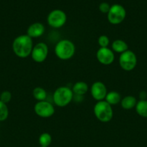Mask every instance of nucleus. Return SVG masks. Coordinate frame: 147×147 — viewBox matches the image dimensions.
Returning <instances> with one entry per match:
<instances>
[{"label":"nucleus","instance_id":"obj_1","mask_svg":"<svg viewBox=\"0 0 147 147\" xmlns=\"http://www.w3.org/2000/svg\"><path fill=\"white\" fill-rule=\"evenodd\" d=\"M33 48V41L27 34L16 37L12 42V50L20 58H26L31 55Z\"/></svg>","mask_w":147,"mask_h":147},{"label":"nucleus","instance_id":"obj_2","mask_svg":"<svg viewBox=\"0 0 147 147\" xmlns=\"http://www.w3.org/2000/svg\"><path fill=\"white\" fill-rule=\"evenodd\" d=\"M75 51L76 47L74 42L67 39H63L58 42L54 48L56 57L62 60H68L72 58Z\"/></svg>","mask_w":147,"mask_h":147},{"label":"nucleus","instance_id":"obj_3","mask_svg":"<svg viewBox=\"0 0 147 147\" xmlns=\"http://www.w3.org/2000/svg\"><path fill=\"white\" fill-rule=\"evenodd\" d=\"M94 114L95 117L102 123H108L113 117V110L112 106L105 100L97 101L94 106Z\"/></svg>","mask_w":147,"mask_h":147},{"label":"nucleus","instance_id":"obj_4","mask_svg":"<svg viewBox=\"0 0 147 147\" xmlns=\"http://www.w3.org/2000/svg\"><path fill=\"white\" fill-rule=\"evenodd\" d=\"M73 99V91L67 86L59 87L55 90L53 95V102L59 107H65L68 106Z\"/></svg>","mask_w":147,"mask_h":147},{"label":"nucleus","instance_id":"obj_5","mask_svg":"<svg viewBox=\"0 0 147 147\" xmlns=\"http://www.w3.org/2000/svg\"><path fill=\"white\" fill-rule=\"evenodd\" d=\"M126 17V10L123 6L119 4H115L110 6L108 13V20L110 24L116 25L124 21Z\"/></svg>","mask_w":147,"mask_h":147},{"label":"nucleus","instance_id":"obj_6","mask_svg":"<svg viewBox=\"0 0 147 147\" xmlns=\"http://www.w3.org/2000/svg\"><path fill=\"white\" fill-rule=\"evenodd\" d=\"M67 16L61 9H54L50 11L47 17V22L53 28H61L66 22Z\"/></svg>","mask_w":147,"mask_h":147},{"label":"nucleus","instance_id":"obj_7","mask_svg":"<svg viewBox=\"0 0 147 147\" xmlns=\"http://www.w3.org/2000/svg\"><path fill=\"white\" fill-rule=\"evenodd\" d=\"M119 65L125 71H131L137 65V57L135 53L128 50L120 54L119 57Z\"/></svg>","mask_w":147,"mask_h":147},{"label":"nucleus","instance_id":"obj_8","mask_svg":"<svg viewBox=\"0 0 147 147\" xmlns=\"http://www.w3.org/2000/svg\"><path fill=\"white\" fill-rule=\"evenodd\" d=\"M35 113L40 118H50L54 114L55 109L53 104L46 100L37 101L34 106Z\"/></svg>","mask_w":147,"mask_h":147},{"label":"nucleus","instance_id":"obj_9","mask_svg":"<svg viewBox=\"0 0 147 147\" xmlns=\"http://www.w3.org/2000/svg\"><path fill=\"white\" fill-rule=\"evenodd\" d=\"M48 55V47L44 42H38L33 46L31 57L35 63H43L46 60Z\"/></svg>","mask_w":147,"mask_h":147},{"label":"nucleus","instance_id":"obj_10","mask_svg":"<svg viewBox=\"0 0 147 147\" xmlns=\"http://www.w3.org/2000/svg\"><path fill=\"white\" fill-rule=\"evenodd\" d=\"M96 57L98 62L104 65H110L115 60L114 52L108 47H99L97 51Z\"/></svg>","mask_w":147,"mask_h":147},{"label":"nucleus","instance_id":"obj_11","mask_svg":"<svg viewBox=\"0 0 147 147\" xmlns=\"http://www.w3.org/2000/svg\"><path fill=\"white\" fill-rule=\"evenodd\" d=\"M91 95L92 98L97 101L105 100L108 93L106 86L101 81H96L92 85L90 89Z\"/></svg>","mask_w":147,"mask_h":147},{"label":"nucleus","instance_id":"obj_12","mask_svg":"<svg viewBox=\"0 0 147 147\" xmlns=\"http://www.w3.org/2000/svg\"><path fill=\"white\" fill-rule=\"evenodd\" d=\"M46 31V28L43 23L34 22L30 24L27 30V34L30 37L37 38L43 35Z\"/></svg>","mask_w":147,"mask_h":147},{"label":"nucleus","instance_id":"obj_13","mask_svg":"<svg viewBox=\"0 0 147 147\" xmlns=\"http://www.w3.org/2000/svg\"><path fill=\"white\" fill-rule=\"evenodd\" d=\"M72 91L74 96H84L89 90L87 83L84 81H78L74 84L72 87Z\"/></svg>","mask_w":147,"mask_h":147},{"label":"nucleus","instance_id":"obj_14","mask_svg":"<svg viewBox=\"0 0 147 147\" xmlns=\"http://www.w3.org/2000/svg\"><path fill=\"white\" fill-rule=\"evenodd\" d=\"M137 102L138 101L134 96H127L121 99L120 105L124 110H131L135 107Z\"/></svg>","mask_w":147,"mask_h":147},{"label":"nucleus","instance_id":"obj_15","mask_svg":"<svg viewBox=\"0 0 147 147\" xmlns=\"http://www.w3.org/2000/svg\"><path fill=\"white\" fill-rule=\"evenodd\" d=\"M112 50L115 53L122 54L124 52L127 51L128 50V45L124 40L117 39L114 40L112 43Z\"/></svg>","mask_w":147,"mask_h":147},{"label":"nucleus","instance_id":"obj_16","mask_svg":"<svg viewBox=\"0 0 147 147\" xmlns=\"http://www.w3.org/2000/svg\"><path fill=\"white\" fill-rule=\"evenodd\" d=\"M121 99H122L121 96L118 92L112 90V91L108 92L105 100L110 106H115L120 103Z\"/></svg>","mask_w":147,"mask_h":147},{"label":"nucleus","instance_id":"obj_17","mask_svg":"<svg viewBox=\"0 0 147 147\" xmlns=\"http://www.w3.org/2000/svg\"><path fill=\"white\" fill-rule=\"evenodd\" d=\"M135 111L138 116L143 118H147V100L145 99H141L137 102L135 107Z\"/></svg>","mask_w":147,"mask_h":147},{"label":"nucleus","instance_id":"obj_18","mask_svg":"<svg viewBox=\"0 0 147 147\" xmlns=\"http://www.w3.org/2000/svg\"><path fill=\"white\" fill-rule=\"evenodd\" d=\"M33 96L37 101H43L47 98V92L43 88L35 87L33 90Z\"/></svg>","mask_w":147,"mask_h":147},{"label":"nucleus","instance_id":"obj_19","mask_svg":"<svg viewBox=\"0 0 147 147\" xmlns=\"http://www.w3.org/2000/svg\"><path fill=\"white\" fill-rule=\"evenodd\" d=\"M38 142L40 146L48 147L51 144L52 142L51 135L49 133H47V132H44V133L41 134L39 136Z\"/></svg>","mask_w":147,"mask_h":147},{"label":"nucleus","instance_id":"obj_20","mask_svg":"<svg viewBox=\"0 0 147 147\" xmlns=\"http://www.w3.org/2000/svg\"><path fill=\"white\" fill-rule=\"evenodd\" d=\"M9 116V109L7 104L0 100V121H4Z\"/></svg>","mask_w":147,"mask_h":147},{"label":"nucleus","instance_id":"obj_21","mask_svg":"<svg viewBox=\"0 0 147 147\" xmlns=\"http://www.w3.org/2000/svg\"><path fill=\"white\" fill-rule=\"evenodd\" d=\"M98 45L100 47H108L110 44V39L107 35H101L98 38Z\"/></svg>","mask_w":147,"mask_h":147},{"label":"nucleus","instance_id":"obj_22","mask_svg":"<svg viewBox=\"0 0 147 147\" xmlns=\"http://www.w3.org/2000/svg\"><path fill=\"white\" fill-rule=\"evenodd\" d=\"M12 99V93L8 90H4L0 94V100L4 103H8Z\"/></svg>","mask_w":147,"mask_h":147},{"label":"nucleus","instance_id":"obj_23","mask_svg":"<svg viewBox=\"0 0 147 147\" xmlns=\"http://www.w3.org/2000/svg\"><path fill=\"white\" fill-rule=\"evenodd\" d=\"M110 9V5L107 2H102L99 4V9L101 12L105 13V14H108L109 11Z\"/></svg>","mask_w":147,"mask_h":147},{"label":"nucleus","instance_id":"obj_24","mask_svg":"<svg viewBox=\"0 0 147 147\" xmlns=\"http://www.w3.org/2000/svg\"><path fill=\"white\" fill-rule=\"evenodd\" d=\"M40 147H43V146H40Z\"/></svg>","mask_w":147,"mask_h":147}]
</instances>
